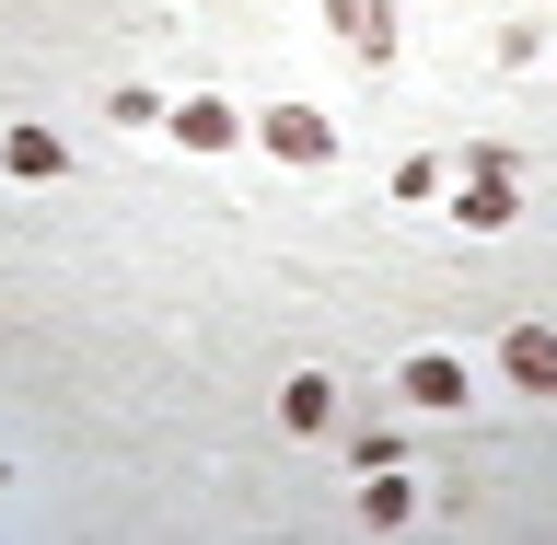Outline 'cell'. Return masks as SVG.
Wrapping results in <instances>:
<instances>
[{
    "instance_id": "7",
    "label": "cell",
    "mask_w": 557,
    "mask_h": 545,
    "mask_svg": "<svg viewBox=\"0 0 557 545\" xmlns=\"http://www.w3.org/2000/svg\"><path fill=\"white\" fill-rule=\"evenodd\" d=\"M0 163H12V174H59L70 151H59V139H47V128H12V139H0Z\"/></svg>"
},
{
    "instance_id": "1",
    "label": "cell",
    "mask_w": 557,
    "mask_h": 545,
    "mask_svg": "<svg viewBox=\"0 0 557 545\" xmlns=\"http://www.w3.org/2000/svg\"><path fill=\"white\" fill-rule=\"evenodd\" d=\"M256 139H268L278 163H325V151H337V128H325L313 104H268V116H256Z\"/></svg>"
},
{
    "instance_id": "5",
    "label": "cell",
    "mask_w": 557,
    "mask_h": 545,
    "mask_svg": "<svg viewBox=\"0 0 557 545\" xmlns=\"http://www.w3.org/2000/svg\"><path fill=\"white\" fill-rule=\"evenodd\" d=\"M163 116H174V139H186V151H221V139L244 128L233 104H209V94H186V104H163Z\"/></svg>"
},
{
    "instance_id": "4",
    "label": "cell",
    "mask_w": 557,
    "mask_h": 545,
    "mask_svg": "<svg viewBox=\"0 0 557 545\" xmlns=\"http://www.w3.org/2000/svg\"><path fill=\"white\" fill-rule=\"evenodd\" d=\"M407 395H418V407H465V360H453V348H418V360H407Z\"/></svg>"
},
{
    "instance_id": "2",
    "label": "cell",
    "mask_w": 557,
    "mask_h": 545,
    "mask_svg": "<svg viewBox=\"0 0 557 545\" xmlns=\"http://www.w3.org/2000/svg\"><path fill=\"white\" fill-rule=\"evenodd\" d=\"M453 209H465V221H476V233H511V163H499V151H476V163H465V198H453Z\"/></svg>"
},
{
    "instance_id": "3",
    "label": "cell",
    "mask_w": 557,
    "mask_h": 545,
    "mask_svg": "<svg viewBox=\"0 0 557 545\" xmlns=\"http://www.w3.org/2000/svg\"><path fill=\"white\" fill-rule=\"evenodd\" d=\"M499 360H511L522 395H557V337H546V325H511V337H499Z\"/></svg>"
},
{
    "instance_id": "6",
    "label": "cell",
    "mask_w": 557,
    "mask_h": 545,
    "mask_svg": "<svg viewBox=\"0 0 557 545\" xmlns=\"http://www.w3.org/2000/svg\"><path fill=\"white\" fill-rule=\"evenodd\" d=\"M278 418H290V430H325V418H337V383H325V372L278 383Z\"/></svg>"
},
{
    "instance_id": "8",
    "label": "cell",
    "mask_w": 557,
    "mask_h": 545,
    "mask_svg": "<svg viewBox=\"0 0 557 545\" xmlns=\"http://www.w3.org/2000/svg\"><path fill=\"white\" fill-rule=\"evenodd\" d=\"M360 511H372V534H395V522H407V476H383V465H372V487H360Z\"/></svg>"
}]
</instances>
